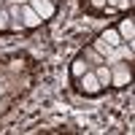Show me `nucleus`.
Returning a JSON list of instances; mask_svg holds the SVG:
<instances>
[{
	"instance_id": "f8f14e48",
	"label": "nucleus",
	"mask_w": 135,
	"mask_h": 135,
	"mask_svg": "<svg viewBox=\"0 0 135 135\" xmlns=\"http://www.w3.org/2000/svg\"><path fill=\"white\" fill-rule=\"evenodd\" d=\"M8 3H16V6H22V3H27V0H8Z\"/></svg>"
},
{
	"instance_id": "39448f33",
	"label": "nucleus",
	"mask_w": 135,
	"mask_h": 135,
	"mask_svg": "<svg viewBox=\"0 0 135 135\" xmlns=\"http://www.w3.org/2000/svg\"><path fill=\"white\" fill-rule=\"evenodd\" d=\"M116 32L122 35V41H124V43H132V41H135V22H132V16L122 19L119 27H116Z\"/></svg>"
},
{
	"instance_id": "423d86ee",
	"label": "nucleus",
	"mask_w": 135,
	"mask_h": 135,
	"mask_svg": "<svg viewBox=\"0 0 135 135\" xmlns=\"http://www.w3.org/2000/svg\"><path fill=\"white\" fill-rule=\"evenodd\" d=\"M81 57L89 62V68H97V65H103V62H105V57H103V54H100L95 46H86V49L81 51Z\"/></svg>"
},
{
	"instance_id": "9b49d317",
	"label": "nucleus",
	"mask_w": 135,
	"mask_h": 135,
	"mask_svg": "<svg viewBox=\"0 0 135 135\" xmlns=\"http://www.w3.org/2000/svg\"><path fill=\"white\" fill-rule=\"evenodd\" d=\"M116 8H119V11H130V8H132V0H119Z\"/></svg>"
},
{
	"instance_id": "0eeeda50",
	"label": "nucleus",
	"mask_w": 135,
	"mask_h": 135,
	"mask_svg": "<svg viewBox=\"0 0 135 135\" xmlns=\"http://www.w3.org/2000/svg\"><path fill=\"white\" fill-rule=\"evenodd\" d=\"M86 70H89V62L81 57V54H78V57L70 62V76H73V78H78V76H84Z\"/></svg>"
},
{
	"instance_id": "6e6552de",
	"label": "nucleus",
	"mask_w": 135,
	"mask_h": 135,
	"mask_svg": "<svg viewBox=\"0 0 135 135\" xmlns=\"http://www.w3.org/2000/svg\"><path fill=\"white\" fill-rule=\"evenodd\" d=\"M92 70H95V76H97V81L100 84H103V89L111 84V68L103 62V65H97V68H92Z\"/></svg>"
},
{
	"instance_id": "f257e3e1",
	"label": "nucleus",
	"mask_w": 135,
	"mask_h": 135,
	"mask_svg": "<svg viewBox=\"0 0 135 135\" xmlns=\"http://www.w3.org/2000/svg\"><path fill=\"white\" fill-rule=\"evenodd\" d=\"M108 68H111V84H114V86H127V84H130V78H132V68H130V62L119 60V62L108 65Z\"/></svg>"
},
{
	"instance_id": "1a4fd4ad",
	"label": "nucleus",
	"mask_w": 135,
	"mask_h": 135,
	"mask_svg": "<svg viewBox=\"0 0 135 135\" xmlns=\"http://www.w3.org/2000/svg\"><path fill=\"white\" fill-rule=\"evenodd\" d=\"M100 38H103V41L108 43V46H119V43H124V41H122V35L116 32V27H111V30H105V32H103V35H100Z\"/></svg>"
},
{
	"instance_id": "f03ea898",
	"label": "nucleus",
	"mask_w": 135,
	"mask_h": 135,
	"mask_svg": "<svg viewBox=\"0 0 135 135\" xmlns=\"http://www.w3.org/2000/svg\"><path fill=\"white\" fill-rule=\"evenodd\" d=\"M76 81H78V89H81L84 95H92V97H95V95H100V92H103V84L97 81V76H95V70H92V68H89L84 76H78Z\"/></svg>"
},
{
	"instance_id": "9d476101",
	"label": "nucleus",
	"mask_w": 135,
	"mask_h": 135,
	"mask_svg": "<svg viewBox=\"0 0 135 135\" xmlns=\"http://www.w3.org/2000/svg\"><path fill=\"white\" fill-rule=\"evenodd\" d=\"M84 8H89V11H103L105 8V0H84Z\"/></svg>"
},
{
	"instance_id": "7ed1b4c3",
	"label": "nucleus",
	"mask_w": 135,
	"mask_h": 135,
	"mask_svg": "<svg viewBox=\"0 0 135 135\" xmlns=\"http://www.w3.org/2000/svg\"><path fill=\"white\" fill-rule=\"evenodd\" d=\"M27 3L32 6V11L46 22V19H51L54 16V11H57V3H51V0H27Z\"/></svg>"
},
{
	"instance_id": "ddd939ff",
	"label": "nucleus",
	"mask_w": 135,
	"mask_h": 135,
	"mask_svg": "<svg viewBox=\"0 0 135 135\" xmlns=\"http://www.w3.org/2000/svg\"><path fill=\"white\" fill-rule=\"evenodd\" d=\"M51 3H57V0H51Z\"/></svg>"
},
{
	"instance_id": "20e7f679",
	"label": "nucleus",
	"mask_w": 135,
	"mask_h": 135,
	"mask_svg": "<svg viewBox=\"0 0 135 135\" xmlns=\"http://www.w3.org/2000/svg\"><path fill=\"white\" fill-rule=\"evenodd\" d=\"M19 8H22V25H25V27L35 30V27H41V25H43V19L35 14V11H32V6H30V3H22Z\"/></svg>"
}]
</instances>
